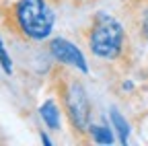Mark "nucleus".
Here are the masks:
<instances>
[{"label": "nucleus", "mask_w": 148, "mask_h": 146, "mask_svg": "<svg viewBox=\"0 0 148 146\" xmlns=\"http://www.w3.org/2000/svg\"><path fill=\"white\" fill-rule=\"evenodd\" d=\"M80 39L99 70L121 76L136 62V41L115 14L95 12L80 27Z\"/></svg>", "instance_id": "f257e3e1"}, {"label": "nucleus", "mask_w": 148, "mask_h": 146, "mask_svg": "<svg viewBox=\"0 0 148 146\" xmlns=\"http://www.w3.org/2000/svg\"><path fill=\"white\" fill-rule=\"evenodd\" d=\"M49 80L62 107V113L68 121L72 138L80 144H90L88 130L92 125V105L84 88V82L76 76L74 68L64 66L60 62L51 68Z\"/></svg>", "instance_id": "f03ea898"}, {"label": "nucleus", "mask_w": 148, "mask_h": 146, "mask_svg": "<svg viewBox=\"0 0 148 146\" xmlns=\"http://www.w3.org/2000/svg\"><path fill=\"white\" fill-rule=\"evenodd\" d=\"M2 27L23 43H37L51 35L56 14L49 0H2Z\"/></svg>", "instance_id": "7ed1b4c3"}, {"label": "nucleus", "mask_w": 148, "mask_h": 146, "mask_svg": "<svg viewBox=\"0 0 148 146\" xmlns=\"http://www.w3.org/2000/svg\"><path fill=\"white\" fill-rule=\"evenodd\" d=\"M119 8L134 41L148 47V0H121Z\"/></svg>", "instance_id": "20e7f679"}, {"label": "nucleus", "mask_w": 148, "mask_h": 146, "mask_svg": "<svg viewBox=\"0 0 148 146\" xmlns=\"http://www.w3.org/2000/svg\"><path fill=\"white\" fill-rule=\"evenodd\" d=\"M47 51H49V56L56 62H60L64 66H70L74 70L82 72V74L88 72V62L84 58V53L80 51V47H76L72 41H68L64 37H53V39L47 41Z\"/></svg>", "instance_id": "39448f33"}, {"label": "nucleus", "mask_w": 148, "mask_h": 146, "mask_svg": "<svg viewBox=\"0 0 148 146\" xmlns=\"http://www.w3.org/2000/svg\"><path fill=\"white\" fill-rule=\"evenodd\" d=\"M60 111H62L60 103H56L53 99H47V101L39 107V115H41L43 123L49 127L51 132H58V130H60Z\"/></svg>", "instance_id": "423d86ee"}, {"label": "nucleus", "mask_w": 148, "mask_h": 146, "mask_svg": "<svg viewBox=\"0 0 148 146\" xmlns=\"http://www.w3.org/2000/svg\"><path fill=\"white\" fill-rule=\"evenodd\" d=\"M88 138L90 142H97V144H111L113 142V134H111L109 127H103V125H90L88 130Z\"/></svg>", "instance_id": "0eeeda50"}, {"label": "nucleus", "mask_w": 148, "mask_h": 146, "mask_svg": "<svg viewBox=\"0 0 148 146\" xmlns=\"http://www.w3.org/2000/svg\"><path fill=\"white\" fill-rule=\"evenodd\" d=\"M111 121H113L115 130H117V134H119L121 144H127V134H130V130H127V123H125V119L121 117V113L113 109V111H111Z\"/></svg>", "instance_id": "6e6552de"}, {"label": "nucleus", "mask_w": 148, "mask_h": 146, "mask_svg": "<svg viewBox=\"0 0 148 146\" xmlns=\"http://www.w3.org/2000/svg\"><path fill=\"white\" fill-rule=\"evenodd\" d=\"M0 64H2V68H4L6 74H10V72H12V62H10V58H8V53H6L2 41H0Z\"/></svg>", "instance_id": "1a4fd4ad"}, {"label": "nucleus", "mask_w": 148, "mask_h": 146, "mask_svg": "<svg viewBox=\"0 0 148 146\" xmlns=\"http://www.w3.org/2000/svg\"><path fill=\"white\" fill-rule=\"evenodd\" d=\"M95 2H99V0H72V4H74V6H78V8L90 6V4H95Z\"/></svg>", "instance_id": "9d476101"}, {"label": "nucleus", "mask_w": 148, "mask_h": 146, "mask_svg": "<svg viewBox=\"0 0 148 146\" xmlns=\"http://www.w3.org/2000/svg\"><path fill=\"white\" fill-rule=\"evenodd\" d=\"M49 2H51V4L56 6V4H62V2H64V0H49Z\"/></svg>", "instance_id": "9b49d317"}, {"label": "nucleus", "mask_w": 148, "mask_h": 146, "mask_svg": "<svg viewBox=\"0 0 148 146\" xmlns=\"http://www.w3.org/2000/svg\"><path fill=\"white\" fill-rule=\"evenodd\" d=\"M0 2H2V0H0Z\"/></svg>", "instance_id": "f8f14e48"}]
</instances>
